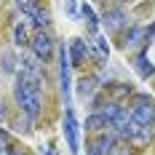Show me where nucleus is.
<instances>
[{
  "mask_svg": "<svg viewBox=\"0 0 155 155\" xmlns=\"http://www.w3.org/2000/svg\"><path fill=\"white\" fill-rule=\"evenodd\" d=\"M14 99L27 118H38V112H40V80H38V75H30L21 70L14 83Z\"/></svg>",
  "mask_w": 155,
  "mask_h": 155,
  "instance_id": "f257e3e1",
  "label": "nucleus"
},
{
  "mask_svg": "<svg viewBox=\"0 0 155 155\" xmlns=\"http://www.w3.org/2000/svg\"><path fill=\"white\" fill-rule=\"evenodd\" d=\"M64 139H67V147H70V153L78 155L80 153V126H78V118H75V110L67 107L64 110Z\"/></svg>",
  "mask_w": 155,
  "mask_h": 155,
  "instance_id": "f03ea898",
  "label": "nucleus"
},
{
  "mask_svg": "<svg viewBox=\"0 0 155 155\" xmlns=\"http://www.w3.org/2000/svg\"><path fill=\"white\" fill-rule=\"evenodd\" d=\"M131 118L139 126H153L155 123V104L150 102V96H144V94H137V96H134Z\"/></svg>",
  "mask_w": 155,
  "mask_h": 155,
  "instance_id": "7ed1b4c3",
  "label": "nucleus"
},
{
  "mask_svg": "<svg viewBox=\"0 0 155 155\" xmlns=\"http://www.w3.org/2000/svg\"><path fill=\"white\" fill-rule=\"evenodd\" d=\"M30 48H32V54H35L40 62H48V59H51V54H54V40H51V35H48V32L38 30V32L30 38Z\"/></svg>",
  "mask_w": 155,
  "mask_h": 155,
  "instance_id": "20e7f679",
  "label": "nucleus"
},
{
  "mask_svg": "<svg viewBox=\"0 0 155 155\" xmlns=\"http://www.w3.org/2000/svg\"><path fill=\"white\" fill-rule=\"evenodd\" d=\"M70 54L67 48L59 46V86H62V96H64V107H70Z\"/></svg>",
  "mask_w": 155,
  "mask_h": 155,
  "instance_id": "39448f33",
  "label": "nucleus"
},
{
  "mask_svg": "<svg viewBox=\"0 0 155 155\" xmlns=\"http://www.w3.org/2000/svg\"><path fill=\"white\" fill-rule=\"evenodd\" d=\"M112 144H115V134H99L94 142H88V147H86V155H107L112 150Z\"/></svg>",
  "mask_w": 155,
  "mask_h": 155,
  "instance_id": "423d86ee",
  "label": "nucleus"
},
{
  "mask_svg": "<svg viewBox=\"0 0 155 155\" xmlns=\"http://www.w3.org/2000/svg\"><path fill=\"white\" fill-rule=\"evenodd\" d=\"M67 54H70V62H72V67H75V64H80L83 59H86V54H88V46H86V40H80V38H72V40H70V46H67Z\"/></svg>",
  "mask_w": 155,
  "mask_h": 155,
  "instance_id": "0eeeda50",
  "label": "nucleus"
},
{
  "mask_svg": "<svg viewBox=\"0 0 155 155\" xmlns=\"http://www.w3.org/2000/svg\"><path fill=\"white\" fill-rule=\"evenodd\" d=\"M123 21H126V16H123V11H118V8H112V11L104 14V24H107L110 32L120 30V27H123Z\"/></svg>",
  "mask_w": 155,
  "mask_h": 155,
  "instance_id": "6e6552de",
  "label": "nucleus"
},
{
  "mask_svg": "<svg viewBox=\"0 0 155 155\" xmlns=\"http://www.w3.org/2000/svg\"><path fill=\"white\" fill-rule=\"evenodd\" d=\"M134 67H137V72H139L142 78H150L155 72V67L150 64V59H147V54L142 51V54H137V59H134Z\"/></svg>",
  "mask_w": 155,
  "mask_h": 155,
  "instance_id": "1a4fd4ad",
  "label": "nucleus"
},
{
  "mask_svg": "<svg viewBox=\"0 0 155 155\" xmlns=\"http://www.w3.org/2000/svg\"><path fill=\"white\" fill-rule=\"evenodd\" d=\"M14 43L16 46H30V32L24 21H16L14 24Z\"/></svg>",
  "mask_w": 155,
  "mask_h": 155,
  "instance_id": "9d476101",
  "label": "nucleus"
},
{
  "mask_svg": "<svg viewBox=\"0 0 155 155\" xmlns=\"http://www.w3.org/2000/svg\"><path fill=\"white\" fill-rule=\"evenodd\" d=\"M142 38H147V32L144 30H139V27H128V32L123 35V46L128 48V46H137Z\"/></svg>",
  "mask_w": 155,
  "mask_h": 155,
  "instance_id": "9b49d317",
  "label": "nucleus"
},
{
  "mask_svg": "<svg viewBox=\"0 0 155 155\" xmlns=\"http://www.w3.org/2000/svg\"><path fill=\"white\" fill-rule=\"evenodd\" d=\"M80 14H83V21L88 24V30L96 32V27H99V19H96V14H94V8L88 5V3H83V5H80Z\"/></svg>",
  "mask_w": 155,
  "mask_h": 155,
  "instance_id": "f8f14e48",
  "label": "nucleus"
},
{
  "mask_svg": "<svg viewBox=\"0 0 155 155\" xmlns=\"http://www.w3.org/2000/svg\"><path fill=\"white\" fill-rule=\"evenodd\" d=\"M91 48H94V54H96L99 59H107V56H110V46H107V40H104L102 35H96V38H94Z\"/></svg>",
  "mask_w": 155,
  "mask_h": 155,
  "instance_id": "ddd939ff",
  "label": "nucleus"
},
{
  "mask_svg": "<svg viewBox=\"0 0 155 155\" xmlns=\"http://www.w3.org/2000/svg\"><path fill=\"white\" fill-rule=\"evenodd\" d=\"M107 120H104V118H102V112H94L91 118H88V120H86V128H91V131H99V128H107Z\"/></svg>",
  "mask_w": 155,
  "mask_h": 155,
  "instance_id": "4468645a",
  "label": "nucleus"
},
{
  "mask_svg": "<svg viewBox=\"0 0 155 155\" xmlns=\"http://www.w3.org/2000/svg\"><path fill=\"white\" fill-rule=\"evenodd\" d=\"M16 8H19L24 16H32L40 5H38V0H16Z\"/></svg>",
  "mask_w": 155,
  "mask_h": 155,
  "instance_id": "2eb2a0df",
  "label": "nucleus"
},
{
  "mask_svg": "<svg viewBox=\"0 0 155 155\" xmlns=\"http://www.w3.org/2000/svg\"><path fill=\"white\" fill-rule=\"evenodd\" d=\"M30 19H32V24H35V27H40V30H43V27H46L48 21H51L48 11H43V8H38V11H35V14H32Z\"/></svg>",
  "mask_w": 155,
  "mask_h": 155,
  "instance_id": "dca6fc26",
  "label": "nucleus"
},
{
  "mask_svg": "<svg viewBox=\"0 0 155 155\" xmlns=\"http://www.w3.org/2000/svg\"><path fill=\"white\" fill-rule=\"evenodd\" d=\"M91 91H94V80H86V78H83V80H80V94H83V96H91Z\"/></svg>",
  "mask_w": 155,
  "mask_h": 155,
  "instance_id": "f3484780",
  "label": "nucleus"
},
{
  "mask_svg": "<svg viewBox=\"0 0 155 155\" xmlns=\"http://www.w3.org/2000/svg\"><path fill=\"white\" fill-rule=\"evenodd\" d=\"M107 155H134L128 147H123V144H112V150H110Z\"/></svg>",
  "mask_w": 155,
  "mask_h": 155,
  "instance_id": "a211bd4d",
  "label": "nucleus"
},
{
  "mask_svg": "<svg viewBox=\"0 0 155 155\" xmlns=\"http://www.w3.org/2000/svg\"><path fill=\"white\" fill-rule=\"evenodd\" d=\"M5 147H8V134H5V131L0 128V153H3Z\"/></svg>",
  "mask_w": 155,
  "mask_h": 155,
  "instance_id": "6ab92c4d",
  "label": "nucleus"
},
{
  "mask_svg": "<svg viewBox=\"0 0 155 155\" xmlns=\"http://www.w3.org/2000/svg\"><path fill=\"white\" fill-rule=\"evenodd\" d=\"M144 32H147V38H155V21H153V24H150Z\"/></svg>",
  "mask_w": 155,
  "mask_h": 155,
  "instance_id": "aec40b11",
  "label": "nucleus"
},
{
  "mask_svg": "<svg viewBox=\"0 0 155 155\" xmlns=\"http://www.w3.org/2000/svg\"><path fill=\"white\" fill-rule=\"evenodd\" d=\"M43 155H56V150H54V147H46V153Z\"/></svg>",
  "mask_w": 155,
  "mask_h": 155,
  "instance_id": "412c9836",
  "label": "nucleus"
}]
</instances>
